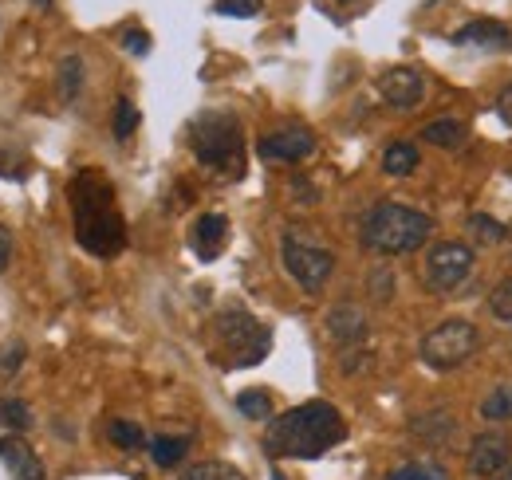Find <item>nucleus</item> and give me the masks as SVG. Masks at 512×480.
Returning <instances> with one entry per match:
<instances>
[{
    "label": "nucleus",
    "instance_id": "f257e3e1",
    "mask_svg": "<svg viewBox=\"0 0 512 480\" xmlns=\"http://www.w3.org/2000/svg\"><path fill=\"white\" fill-rule=\"evenodd\" d=\"M67 197H71V221H75V240L99 256V260H111L127 248V221L119 213V201H115V185L103 170L87 166L79 170L71 185H67Z\"/></svg>",
    "mask_w": 512,
    "mask_h": 480
},
{
    "label": "nucleus",
    "instance_id": "f03ea898",
    "mask_svg": "<svg viewBox=\"0 0 512 480\" xmlns=\"http://www.w3.org/2000/svg\"><path fill=\"white\" fill-rule=\"evenodd\" d=\"M343 437H347V421L331 402H304L264 429V449L272 457L316 461L327 449H335Z\"/></svg>",
    "mask_w": 512,
    "mask_h": 480
},
{
    "label": "nucleus",
    "instance_id": "7ed1b4c3",
    "mask_svg": "<svg viewBox=\"0 0 512 480\" xmlns=\"http://www.w3.org/2000/svg\"><path fill=\"white\" fill-rule=\"evenodd\" d=\"M430 237H434V217L422 213V209L398 205V201L375 205V209L363 217V225H359L363 248H371V252H379V256H406V252H418Z\"/></svg>",
    "mask_w": 512,
    "mask_h": 480
},
{
    "label": "nucleus",
    "instance_id": "20e7f679",
    "mask_svg": "<svg viewBox=\"0 0 512 480\" xmlns=\"http://www.w3.org/2000/svg\"><path fill=\"white\" fill-rule=\"evenodd\" d=\"M268 351H272V331L245 307H225L209 323V359L225 370L256 366L268 359Z\"/></svg>",
    "mask_w": 512,
    "mask_h": 480
},
{
    "label": "nucleus",
    "instance_id": "39448f33",
    "mask_svg": "<svg viewBox=\"0 0 512 480\" xmlns=\"http://www.w3.org/2000/svg\"><path fill=\"white\" fill-rule=\"evenodd\" d=\"M190 150L205 170L225 178L245 174V126L233 111H201L190 122Z\"/></svg>",
    "mask_w": 512,
    "mask_h": 480
},
{
    "label": "nucleus",
    "instance_id": "423d86ee",
    "mask_svg": "<svg viewBox=\"0 0 512 480\" xmlns=\"http://www.w3.org/2000/svg\"><path fill=\"white\" fill-rule=\"evenodd\" d=\"M477 347H481L477 323H469V319H446V323H438L434 331L422 335L418 359L426 362L430 370H457V366H465V362L477 355Z\"/></svg>",
    "mask_w": 512,
    "mask_h": 480
},
{
    "label": "nucleus",
    "instance_id": "0eeeda50",
    "mask_svg": "<svg viewBox=\"0 0 512 480\" xmlns=\"http://www.w3.org/2000/svg\"><path fill=\"white\" fill-rule=\"evenodd\" d=\"M280 256H284L288 276H292L304 292H320L323 284L331 280V272H335V256H331V248H323V244H316V240H308L300 229H288V233L280 237Z\"/></svg>",
    "mask_w": 512,
    "mask_h": 480
},
{
    "label": "nucleus",
    "instance_id": "6e6552de",
    "mask_svg": "<svg viewBox=\"0 0 512 480\" xmlns=\"http://www.w3.org/2000/svg\"><path fill=\"white\" fill-rule=\"evenodd\" d=\"M473 276V248L461 244V240H442L426 252V284L434 292H457L465 280Z\"/></svg>",
    "mask_w": 512,
    "mask_h": 480
},
{
    "label": "nucleus",
    "instance_id": "1a4fd4ad",
    "mask_svg": "<svg viewBox=\"0 0 512 480\" xmlns=\"http://www.w3.org/2000/svg\"><path fill=\"white\" fill-rule=\"evenodd\" d=\"M512 465V437L501 429H485L469 445V473L485 480H497Z\"/></svg>",
    "mask_w": 512,
    "mask_h": 480
},
{
    "label": "nucleus",
    "instance_id": "9d476101",
    "mask_svg": "<svg viewBox=\"0 0 512 480\" xmlns=\"http://www.w3.org/2000/svg\"><path fill=\"white\" fill-rule=\"evenodd\" d=\"M316 150V134L308 126H280L256 142V154L264 162H304Z\"/></svg>",
    "mask_w": 512,
    "mask_h": 480
},
{
    "label": "nucleus",
    "instance_id": "9b49d317",
    "mask_svg": "<svg viewBox=\"0 0 512 480\" xmlns=\"http://www.w3.org/2000/svg\"><path fill=\"white\" fill-rule=\"evenodd\" d=\"M379 95L394 111H414L422 103V95H426V79L414 67H390V71L379 75Z\"/></svg>",
    "mask_w": 512,
    "mask_h": 480
},
{
    "label": "nucleus",
    "instance_id": "f8f14e48",
    "mask_svg": "<svg viewBox=\"0 0 512 480\" xmlns=\"http://www.w3.org/2000/svg\"><path fill=\"white\" fill-rule=\"evenodd\" d=\"M229 244V217L225 213H201L190 229V248L197 252V260H217Z\"/></svg>",
    "mask_w": 512,
    "mask_h": 480
},
{
    "label": "nucleus",
    "instance_id": "ddd939ff",
    "mask_svg": "<svg viewBox=\"0 0 512 480\" xmlns=\"http://www.w3.org/2000/svg\"><path fill=\"white\" fill-rule=\"evenodd\" d=\"M457 48H481V52H512V32L497 20H469L449 36Z\"/></svg>",
    "mask_w": 512,
    "mask_h": 480
},
{
    "label": "nucleus",
    "instance_id": "4468645a",
    "mask_svg": "<svg viewBox=\"0 0 512 480\" xmlns=\"http://www.w3.org/2000/svg\"><path fill=\"white\" fill-rule=\"evenodd\" d=\"M0 461L8 465L12 480H48V473H44V461L32 453V445H28L20 433L0 437Z\"/></svg>",
    "mask_w": 512,
    "mask_h": 480
},
{
    "label": "nucleus",
    "instance_id": "2eb2a0df",
    "mask_svg": "<svg viewBox=\"0 0 512 480\" xmlns=\"http://www.w3.org/2000/svg\"><path fill=\"white\" fill-rule=\"evenodd\" d=\"M327 335H331L339 347L363 343V339H367V315H363V307H355V303L331 307V311H327Z\"/></svg>",
    "mask_w": 512,
    "mask_h": 480
},
{
    "label": "nucleus",
    "instance_id": "dca6fc26",
    "mask_svg": "<svg viewBox=\"0 0 512 480\" xmlns=\"http://www.w3.org/2000/svg\"><path fill=\"white\" fill-rule=\"evenodd\" d=\"M383 170L390 178H406L418 170V146L414 142H390L383 154Z\"/></svg>",
    "mask_w": 512,
    "mask_h": 480
},
{
    "label": "nucleus",
    "instance_id": "f3484780",
    "mask_svg": "<svg viewBox=\"0 0 512 480\" xmlns=\"http://www.w3.org/2000/svg\"><path fill=\"white\" fill-rule=\"evenodd\" d=\"M422 138L430 146H442V150H457L465 142V126L457 119H438V122H426L422 126Z\"/></svg>",
    "mask_w": 512,
    "mask_h": 480
},
{
    "label": "nucleus",
    "instance_id": "a211bd4d",
    "mask_svg": "<svg viewBox=\"0 0 512 480\" xmlns=\"http://www.w3.org/2000/svg\"><path fill=\"white\" fill-rule=\"evenodd\" d=\"M186 453H190V437H154L150 441V457L158 469H174Z\"/></svg>",
    "mask_w": 512,
    "mask_h": 480
},
{
    "label": "nucleus",
    "instance_id": "6ab92c4d",
    "mask_svg": "<svg viewBox=\"0 0 512 480\" xmlns=\"http://www.w3.org/2000/svg\"><path fill=\"white\" fill-rule=\"evenodd\" d=\"M79 91H83V60L79 56H64L60 60V99L75 103Z\"/></svg>",
    "mask_w": 512,
    "mask_h": 480
},
{
    "label": "nucleus",
    "instance_id": "aec40b11",
    "mask_svg": "<svg viewBox=\"0 0 512 480\" xmlns=\"http://www.w3.org/2000/svg\"><path fill=\"white\" fill-rule=\"evenodd\" d=\"M178 480H245V473L225 461H201V465H190Z\"/></svg>",
    "mask_w": 512,
    "mask_h": 480
},
{
    "label": "nucleus",
    "instance_id": "412c9836",
    "mask_svg": "<svg viewBox=\"0 0 512 480\" xmlns=\"http://www.w3.org/2000/svg\"><path fill=\"white\" fill-rule=\"evenodd\" d=\"M0 425L12 429V433H24V429L32 425L28 402H20V398H0Z\"/></svg>",
    "mask_w": 512,
    "mask_h": 480
},
{
    "label": "nucleus",
    "instance_id": "4be33fe9",
    "mask_svg": "<svg viewBox=\"0 0 512 480\" xmlns=\"http://www.w3.org/2000/svg\"><path fill=\"white\" fill-rule=\"evenodd\" d=\"M107 437L119 445V449H142L146 445V433H142V425L138 421H111L107 425Z\"/></svg>",
    "mask_w": 512,
    "mask_h": 480
},
{
    "label": "nucleus",
    "instance_id": "5701e85b",
    "mask_svg": "<svg viewBox=\"0 0 512 480\" xmlns=\"http://www.w3.org/2000/svg\"><path fill=\"white\" fill-rule=\"evenodd\" d=\"M237 410L249 421H268L272 418V398L264 390H245V394H237Z\"/></svg>",
    "mask_w": 512,
    "mask_h": 480
},
{
    "label": "nucleus",
    "instance_id": "b1692460",
    "mask_svg": "<svg viewBox=\"0 0 512 480\" xmlns=\"http://www.w3.org/2000/svg\"><path fill=\"white\" fill-rule=\"evenodd\" d=\"M481 418L485 421L512 418V386H497V390H489V398L481 402Z\"/></svg>",
    "mask_w": 512,
    "mask_h": 480
},
{
    "label": "nucleus",
    "instance_id": "393cba45",
    "mask_svg": "<svg viewBox=\"0 0 512 480\" xmlns=\"http://www.w3.org/2000/svg\"><path fill=\"white\" fill-rule=\"evenodd\" d=\"M386 480H449V473L438 461H410V465L394 469Z\"/></svg>",
    "mask_w": 512,
    "mask_h": 480
},
{
    "label": "nucleus",
    "instance_id": "a878e982",
    "mask_svg": "<svg viewBox=\"0 0 512 480\" xmlns=\"http://www.w3.org/2000/svg\"><path fill=\"white\" fill-rule=\"evenodd\" d=\"M469 233L481 240V244H497V240L509 237V229H505L497 217H489V213H473V217H469Z\"/></svg>",
    "mask_w": 512,
    "mask_h": 480
},
{
    "label": "nucleus",
    "instance_id": "bb28decb",
    "mask_svg": "<svg viewBox=\"0 0 512 480\" xmlns=\"http://www.w3.org/2000/svg\"><path fill=\"white\" fill-rule=\"evenodd\" d=\"M111 130H115V138H119V142H127L130 134L138 130V107H134L130 99H119V103H115V119H111Z\"/></svg>",
    "mask_w": 512,
    "mask_h": 480
},
{
    "label": "nucleus",
    "instance_id": "cd10ccee",
    "mask_svg": "<svg viewBox=\"0 0 512 480\" xmlns=\"http://www.w3.org/2000/svg\"><path fill=\"white\" fill-rule=\"evenodd\" d=\"M489 311H493L505 327H512V280H501V284L493 288V296H489Z\"/></svg>",
    "mask_w": 512,
    "mask_h": 480
},
{
    "label": "nucleus",
    "instance_id": "c85d7f7f",
    "mask_svg": "<svg viewBox=\"0 0 512 480\" xmlns=\"http://www.w3.org/2000/svg\"><path fill=\"white\" fill-rule=\"evenodd\" d=\"M213 8H217L221 16H241V20H249V16L260 12V0H217Z\"/></svg>",
    "mask_w": 512,
    "mask_h": 480
},
{
    "label": "nucleus",
    "instance_id": "c756f323",
    "mask_svg": "<svg viewBox=\"0 0 512 480\" xmlns=\"http://www.w3.org/2000/svg\"><path fill=\"white\" fill-rule=\"evenodd\" d=\"M24 366V343L16 339V343H4L0 347V374H16Z\"/></svg>",
    "mask_w": 512,
    "mask_h": 480
},
{
    "label": "nucleus",
    "instance_id": "7c9ffc66",
    "mask_svg": "<svg viewBox=\"0 0 512 480\" xmlns=\"http://www.w3.org/2000/svg\"><path fill=\"white\" fill-rule=\"evenodd\" d=\"M123 48H127L130 56H150V32L127 28V32H123Z\"/></svg>",
    "mask_w": 512,
    "mask_h": 480
},
{
    "label": "nucleus",
    "instance_id": "2f4dec72",
    "mask_svg": "<svg viewBox=\"0 0 512 480\" xmlns=\"http://www.w3.org/2000/svg\"><path fill=\"white\" fill-rule=\"evenodd\" d=\"M497 115H501V122L505 126H512V83L497 95Z\"/></svg>",
    "mask_w": 512,
    "mask_h": 480
},
{
    "label": "nucleus",
    "instance_id": "473e14b6",
    "mask_svg": "<svg viewBox=\"0 0 512 480\" xmlns=\"http://www.w3.org/2000/svg\"><path fill=\"white\" fill-rule=\"evenodd\" d=\"M8 260H12V233L0 225V272L8 268Z\"/></svg>",
    "mask_w": 512,
    "mask_h": 480
},
{
    "label": "nucleus",
    "instance_id": "72a5a7b5",
    "mask_svg": "<svg viewBox=\"0 0 512 480\" xmlns=\"http://www.w3.org/2000/svg\"><path fill=\"white\" fill-rule=\"evenodd\" d=\"M497 480H512V465H509V469H505V473H501Z\"/></svg>",
    "mask_w": 512,
    "mask_h": 480
},
{
    "label": "nucleus",
    "instance_id": "f704fd0d",
    "mask_svg": "<svg viewBox=\"0 0 512 480\" xmlns=\"http://www.w3.org/2000/svg\"><path fill=\"white\" fill-rule=\"evenodd\" d=\"M32 4H36V8H48V4H52V0H32Z\"/></svg>",
    "mask_w": 512,
    "mask_h": 480
},
{
    "label": "nucleus",
    "instance_id": "c9c22d12",
    "mask_svg": "<svg viewBox=\"0 0 512 480\" xmlns=\"http://www.w3.org/2000/svg\"><path fill=\"white\" fill-rule=\"evenodd\" d=\"M272 480H284V473H280V469H272Z\"/></svg>",
    "mask_w": 512,
    "mask_h": 480
}]
</instances>
